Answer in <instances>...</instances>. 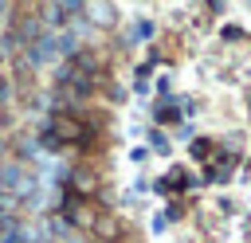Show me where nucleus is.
Instances as JSON below:
<instances>
[{
    "mask_svg": "<svg viewBox=\"0 0 251 243\" xmlns=\"http://www.w3.org/2000/svg\"><path fill=\"white\" fill-rule=\"evenodd\" d=\"M47 231H51V235H63L67 243H82V239H78V231H75V227H71L67 219H59V216H55V219L47 223Z\"/></svg>",
    "mask_w": 251,
    "mask_h": 243,
    "instance_id": "obj_3",
    "label": "nucleus"
},
{
    "mask_svg": "<svg viewBox=\"0 0 251 243\" xmlns=\"http://www.w3.org/2000/svg\"><path fill=\"white\" fill-rule=\"evenodd\" d=\"M59 86H67V90H75V94H90V90H94V74L78 71L75 63H63V67H59Z\"/></svg>",
    "mask_w": 251,
    "mask_h": 243,
    "instance_id": "obj_1",
    "label": "nucleus"
},
{
    "mask_svg": "<svg viewBox=\"0 0 251 243\" xmlns=\"http://www.w3.org/2000/svg\"><path fill=\"white\" fill-rule=\"evenodd\" d=\"M12 12H16V8H12V4H0V24H4V20H8V16H12Z\"/></svg>",
    "mask_w": 251,
    "mask_h": 243,
    "instance_id": "obj_6",
    "label": "nucleus"
},
{
    "mask_svg": "<svg viewBox=\"0 0 251 243\" xmlns=\"http://www.w3.org/2000/svg\"><path fill=\"white\" fill-rule=\"evenodd\" d=\"M86 4H43L39 16H47V27H67L71 16H82Z\"/></svg>",
    "mask_w": 251,
    "mask_h": 243,
    "instance_id": "obj_2",
    "label": "nucleus"
},
{
    "mask_svg": "<svg viewBox=\"0 0 251 243\" xmlns=\"http://www.w3.org/2000/svg\"><path fill=\"white\" fill-rule=\"evenodd\" d=\"M82 12L98 16V24H102V27H110V24H114V8H110V4H94V8H82Z\"/></svg>",
    "mask_w": 251,
    "mask_h": 243,
    "instance_id": "obj_4",
    "label": "nucleus"
},
{
    "mask_svg": "<svg viewBox=\"0 0 251 243\" xmlns=\"http://www.w3.org/2000/svg\"><path fill=\"white\" fill-rule=\"evenodd\" d=\"M8 98V78H0V102Z\"/></svg>",
    "mask_w": 251,
    "mask_h": 243,
    "instance_id": "obj_7",
    "label": "nucleus"
},
{
    "mask_svg": "<svg viewBox=\"0 0 251 243\" xmlns=\"http://www.w3.org/2000/svg\"><path fill=\"white\" fill-rule=\"evenodd\" d=\"M149 141H153V149H157V153H169V137H165V133H153Z\"/></svg>",
    "mask_w": 251,
    "mask_h": 243,
    "instance_id": "obj_5",
    "label": "nucleus"
}]
</instances>
